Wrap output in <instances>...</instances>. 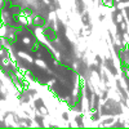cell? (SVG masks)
<instances>
[{"label": "cell", "mask_w": 129, "mask_h": 129, "mask_svg": "<svg viewBox=\"0 0 129 129\" xmlns=\"http://www.w3.org/2000/svg\"><path fill=\"white\" fill-rule=\"evenodd\" d=\"M44 35L47 36L48 40H53V41H54L57 39V32H56L54 28H52V27H48V28L44 27Z\"/></svg>", "instance_id": "1"}]
</instances>
